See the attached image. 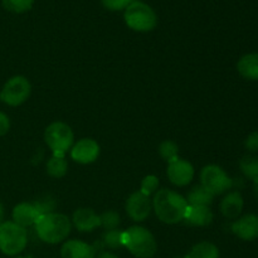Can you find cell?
Here are the masks:
<instances>
[{
  "label": "cell",
  "instance_id": "1",
  "mask_svg": "<svg viewBox=\"0 0 258 258\" xmlns=\"http://www.w3.org/2000/svg\"><path fill=\"white\" fill-rule=\"evenodd\" d=\"M151 204L159 221L166 224H176L184 221L189 207L183 196L169 189L156 191Z\"/></svg>",
  "mask_w": 258,
  "mask_h": 258
},
{
  "label": "cell",
  "instance_id": "2",
  "mask_svg": "<svg viewBox=\"0 0 258 258\" xmlns=\"http://www.w3.org/2000/svg\"><path fill=\"white\" fill-rule=\"evenodd\" d=\"M72 223L70 218L60 213L43 214L35 223V231L43 242L57 244L64 241L71 233Z\"/></svg>",
  "mask_w": 258,
  "mask_h": 258
},
{
  "label": "cell",
  "instance_id": "3",
  "mask_svg": "<svg viewBox=\"0 0 258 258\" xmlns=\"http://www.w3.org/2000/svg\"><path fill=\"white\" fill-rule=\"evenodd\" d=\"M123 247L138 258H151L156 253L158 244L149 229L140 226L130 227L122 233Z\"/></svg>",
  "mask_w": 258,
  "mask_h": 258
},
{
  "label": "cell",
  "instance_id": "4",
  "mask_svg": "<svg viewBox=\"0 0 258 258\" xmlns=\"http://www.w3.org/2000/svg\"><path fill=\"white\" fill-rule=\"evenodd\" d=\"M123 18L127 27L135 32H150L158 23V17L153 8L139 0L126 8Z\"/></svg>",
  "mask_w": 258,
  "mask_h": 258
},
{
  "label": "cell",
  "instance_id": "5",
  "mask_svg": "<svg viewBox=\"0 0 258 258\" xmlns=\"http://www.w3.org/2000/svg\"><path fill=\"white\" fill-rule=\"evenodd\" d=\"M28 243L25 228L14 222H3L0 224V251L7 256H17L24 251Z\"/></svg>",
  "mask_w": 258,
  "mask_h": 258
},
{
  "label": "cell",
  "instance_id": "6",
  "mask_svg": "<svg viewBox=\"0 0 258 258\" xmlns=\"http://www.w3.org/2000/svg\"><path fill=\"white\" fill-rule=\"evenodd\" d=\"M44 140L48 148L57 155H64L68 150H71L75 143L73 131L67 123L53 122L45 128Z\"/></svg>",
  "mask_w": 258,
  "mask_h": 258
},
{
  "label": "cell",
  "instance_id": "7",
  "mask_svg": "<svg viewBox=\"0 0 258 258\" xmlns=\"http://www.w3.org/2000/svg\"><path fill=\"white\" fill-rule=\"evenodd\" d=\"M201 185L213 196H219L229 190L233 181L221 166L207 165L201 171Z\"/></svg>",
  "mask_w": 258,
  "mask_h": 258
},
{
  "label": "cell",
  "instance_id": "8",
  "mask_svg": "<svg viewBox=\"0 0 258 258\" xmlns=\"http://www.w3.org/2000/svg\"><path fill=\"white\" fill-rule=\"evenodd\" d=\"M32 92L30 82L23 76H14L10 78L0 92V100L7 105L20 106L29 98Z\"/></svg>",
  "mask_w": 258,
  "mask_h": 258
},
{
  "label": "cell",
  "instance_id": "9",
  "mask_svg": "<svg viewBox=\"0 0 258 258\" xmlns=\"http://www.w3.org/2000/svg\"><path fill=\"white\" fill-rule=\"evenodd\" d=\"M151 207L153 204H151L150 197L145 196L140 190L131 194L126 201V212L128 217L135 222L145 221L150 216Z\"/></svg>",
  "mask_w": 258,
  "mask_h": 258
},
{
  "label": "cell",
  "instance_id": "10",
  "mask_svg": "<svg viewBox=\"0 0 258 258\" xmlns=\"http://www.w3.org/2000/svg\"><path fill=\"white\" fill-rule=\"evenodd\" d=\"M168 178L174 185L185 186L193 180L194 168L189 161L181 158L171 160L168 165Z\"/></svg>",
  "mask_w": 258,
  "mask_h": 258
},
{
  "label": "cell",
  "instance_id": "11",
  "mask_svg": "<svg viewBox=\"0 0 258 258\" xmlns=\"http://www.w3.org/2000/svg\"><path fill=\"white\" fill-rule=\"evenodd\" d=\"M100 155V145L93 139H81L71 149V158L78 164H91Z\"/></svg>",
  "mask_w": 258,
  "mask_h": 258
},
{
  "label": "cell",
  "instance_id": "12",
  "mask_svg": "<svg viewBox=\"0 0 258 258\" xmlns=\"http://www.w3.org/2000/svg\"><path fill=\"white\" fill-rule=\"evenodd\" d=\"M232 232L243 241H253L258 238V216L246 214L232 224Z\"/></svg>",
  "mask_w": 258,
  "mask_h": 258
},
{
  "label": "cell",
  "instance_id": "13",
  "mask_svg": "<svg viewBox=\"0 0 258 258\" xmlns=\"http://www.w3.org/2000/svg\"><path fill=\"white\" fill-rule=\"evenodd\" d=\"M40 214L33 203H19L13 209V222L18 226L27 228V227L35 226L39 219Z\"/></svg>",
  "mask_w": 258,
  "mask_h": 258
},
{
  "label": "cell",
  "instance_id": "14",
  "mask_svg": "<svg viewBox=\"0 0 258 258\" xmlns=\"http://www.w3.org/2000/svg\"><path fill=\"white\" fill-rule=\"evenodd\" d=\"M60 256L62 258H95L96 249L86 242L71 239L62 246Z\"/></svg>",
  "mask_w": 258,
  "mask_h": 258
},
{
  "label": "cell",
  "instance_id": "15",
  "mask_svg": "<svg viewBox=\"0 0 258 258\" xmlns=\"http://www.w3.org/2000/svg\"><path fill=\"white\" fill-rule=\"evenodd\" d=\"M72 223L80 232H92L100 227V216L90 208H78L73 213Z\"/></svg>",
  "mask_w": 258,
  "mask_h": 258
},
{
  "label": "cell",
  "instance_id": "16",
  "mask_svg": "<svg viewBox=\"0 0 258 258\" xmlns=\"http://www.w3.org/2000/svg\"><path fill=\"white\" fill-rule=\"evenodd\" d=\"M244 202L239 191H231L221 202V212L226 218L236 219L242 213Z\"/></svg>",
  "mask_w": 258,
  "mask_h": 258
},
{
  "label": "cell",
  "instance_id": "17",
  "mask_svg": "<svg viewBox=\"0 0 258 258\" xmlns=\"http://www.w3.org/2000/svg\"><path fill=\"white\" fill-rule=\"evenodd\" d=\"M184 221L196 227H206L213 222V213L207 206H189Z\"/></svg>",
  "mask_w": 258,
  "mask_h": 258
},
{
  "label": "cell",
  "instance_id": "18",
  "mask_svg": "<svg viewBox=\"0 0 258 258\" xmlns=\"http://www.w3.org/2000/svg\"><path fill=\"white\" fill-rule=\"evenodd\" d=\"M237 70L247 80H258V53H248L237 63Z\"/></svg>",
  "mask_w": 258,
  "mask_h": 258
},
{
  "label": "cell",
  "instance_id": "19",
  "mask_svg": "<svg viewBox=\"0 0 258 258\" xmlns=\"http://www.w3.org/2000/svg\"><path fill=\"white\" fill-rule=\"evenodd\" d=\"M214 196L212 193H209L204 186L197 185L189 191L188 197H186V202H188L189 206H207L209 207V204L213 202Z\"/></svg>",
  "mask_w": 258,
  "mask_h": 258
},
{
  "label": "cell",
  "instance_id": "20",
  "mask_svg": "<svg viewBox=\"0 0 258 258\" xmlns=\"http://www.w3.org/2000/svg\"><path fill=\"white\" fill-rule=\"evenodd\" d=\"M188 258H219V249L212 242H201L193 246L188 254Z\"/></svg>",
  "mask_w": 258,
  "mask_h": 258
},
{
  "label": "cell",
  "instance_id": "21",
  "mask_svg": "<svg viewBox=\"0 0 258 258\" xmlns=\"http://www.w3.org/2000/svg\"><path fill=\"white\" fill-rule=\"evenodd\" d=\"M68 163L66 160L64 155H57L53 154L52 158L47 163V173L52 178H62L67 174Z\"/></svg>",
  "mask_w": 258,
  "mask_h": 258
},
{
  "label": "cell",
  "instance_id": "22",
  "mask_svg": "<svg viewBox=\"0 0 258 258\" xmlns=\"http://www.w3.org/2000/svg\"><path fill=\"white\" fill-rule=\"evenodd\" d=\"M239 169L246 178L258 180V156L246 155L239 161Z\"/></svg>",
  "mask_w": 258,
  "mask_h": 258
},
{
  "label": "cell",
  "instance_id": "23",
  "mask_svg": "<svg viewBox=\"0 0 258 258\" xmlns=\"http://www.w3.org/2000/svg\"><path fill=\"white\" fill-rule=\"evenodd\" d=\"M3 7L13 13H24L32 9L34 0H2Z\"/></svg>",
  "mask_w": 258,
  "mask_h": 258
},
{
  "label": "cell",
  "instance_id": "24",
  "mask_svg": "<svg viewBox=\"0 0 258 258\" xmlns=\"http://www.w3.org/2000/svg\"><path fill=\"white\" fill-rule=\"evenodd\" d=\"M178 150V145L171 140H165L159 145V154H160L161 158H163L164 160L168 161V163H170L174 159L179 158Z\"/></svg>",
  "mask_w": 258,
  "mask_h": 258
},
{
  "label": "cell",
  "instance_id": "25",
  "mask_svg": "<svg viewBox=\"0 0 258 258\" xmlns=\"http://www.w3.org/2000/svg\"><path fill=\"white\" fill-rule=\"evenodd\" d=\"M120 224V216L115 211H107L100 216V226L103 227L106 231L117 229Z\"/></svg>",
  "mask_w": 258,
  "mask_h": 258
},
{
  "label": "cell",
  "instance_id": "26",
  "mask_svg": "<svg viewBox=\"0 0 258 258\" xmlns=\"http://www.w3.org/2000/svg\"><path fill=\"white\" fill-rule=\"evenodd\" d=\"M122 233L123 231H120V229L106 231V233L103 234V243H105L108 248H120V247L123 246Z\"/></svg>",
  "mask_w": 258,
  "mask_h": 258
},
{
  "label": "cell",
  "instance_id": "27",
  "mask_svg": "<svg viewBox=\"0 0 258 258\" xmlns=\"http://www.w3.org/2000/svg\"><path fill=\"white\" fill-rule=\"evenodd\" d=\"M35 206V208L38 209L40 216L48 213H53L55 208V199L50 196H45L43 198H39L37 202L33 203Z\"/></svg>",
  "mask_w": 258,
  "mask_h": 258
},
{
  "label": "cell",
  "instance_id": "28",
  "mask_svg": "<svg viewBox=\"0 0 258 258\" xmlns=\"http://www.w3.org/2000/svg\"><path fill=\"white\" fill-rule=\"evenodd\" d=\"M159 188V179L155 175H148L143 179L140 185V191L145 196L150 197L151 194H155Z\"/></svg>",
  "mask_w": 258,
  "mask_h": 258
},
{
  "label": "cell",
  "instance_id": "29",
  "mask_svg": "<svg viewBox=\"0 0 258 258\" xmlns=\"http://www.w3.org/2000/svg\"><path fill=\"white\" fill-rule=\"evenodd\" d=\"M134 2L135 0H101L103 7L106 9L111 10V12H117V10L126 9Z\"/></svg>",
  "mask_w": 258,
  "mask_h": 258
},
{
  "label": "cell",
  "instance_id": "30",
  "mask_svg": "<svg viewBox=\"0 0 258 258\" xmlns=\"http://www.w3.org/2000/svg\"><path fill=\"white\" fill-rule=\"evenodd\" d=\"M246 145L247 150L252 151V153H257L258 151V133H253L246 139Z\"/></svg>",
  "mask_w": 258,
  "mask_h": 258
},
{
  "label": "cell",
  "instance_id": "31",
  "mask_svg": "<svg viewBox=\"0 0 258 258\" xmlns=\"http://www.w3.org/2000/svg\"><path fill=\"white\" fill-rule=\"evenodd\" d=\"M10 121L5 113L0 112V136H4L9 131Z\"/></svg>",
  "mask_w": 258,
  "mask_h": 258
},
{
  "label": "cell",
  "instance_id": "32",
  "mask_svg": "<svg viewBox=\"0 0 258 258\" xmlns=\"http://www.w3.org/2000/svg\"><path fill=\"white\" fill-rule=\"evenodd\" d=\"M97 258H118L116 254L111 253V252H102V253L98 254Z\"/></svg>",
  "mask_w": 258,
  "mask_h": 258
},
{
  "label": "cell",
  "instance_id": "33",
  "mask_svg": "<svg viewBox=\"0 0 258 258\" xmlns=\"http://www.w3.org/2000/svg\"><path fill=\"white\" fill-rule=\"evenodd\" d=\"M3 221H4V208H3L2 203H0V224L3 223Z\"/></svg>",
  "mask_w": 258,
  "mask_h": 258
},
{
  "label": "cell",
  "instance_id": "34",
  "mask_svg": "<svg viewBox=\"0 0 258 258\" xmlns=\"http://www.w3.org/2000/svg\"><path fill=\"white\" fill-rule=\"evenodd\" d=\"M253 191H254V194H256V197L258 198V180L253 181Z\"/></svg>",
  "mask_w": 258,
  "mask_h": 258
},
{
  "label": "cell",
  "instance_id": "35",
  "mask_svg": "<svg viewBox=\"0 0 258 258\" xmlns=\"http://www.w3.org/2000/svg\"><path fill=\"white\" fill-rule=\"evenodd\" d=\"M175 258H188L186 256H183V257H175Z\"/></svg>",
  "mask_w": 258,
  "mask_h": 258
},
{
  "label": "cell",
  "instance_id": "36",
  "mask_svg": "<svg viewBox=\"0 0 258 258\" xmlns=\"http://www.w3.org/2000/svg\"><path fill=\"white\" fill-rule=\"evenodd\" d=\"M15 258H24V257H15Z\"/></svg>",
  "mask_w": 258,
  "mask_h": 258
}]
</instances>
